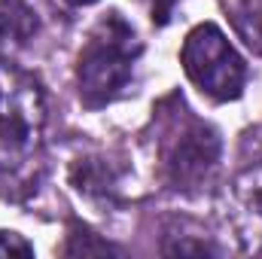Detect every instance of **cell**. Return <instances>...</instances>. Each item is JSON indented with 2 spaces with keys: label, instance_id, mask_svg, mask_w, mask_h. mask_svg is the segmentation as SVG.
Instances as JSON below:
<instances>
[{
  "label": "cell",
  "instance_id": "obj_1",
  "mask_svg": "<svg viewBox=\"0 0 262 259\" xmlns=\"http://www.w3.org/2000/svg\"><path fill=\"white\" fill-rule=\"evenodd\" d=\"M43 128L46 98L37 76L0 61V186H21L34 177Z\"/></svg>",
  "mask_w": 262,
  "mask_h": 259
},
{
  "label": "cell",
  "instance_id": "obj_2",
  "mask_svg": "<svg viewBox=\"0 0 262 259\" xmlns=\"http://www.w3.org/2000/svg\"><path fill=\"white\" fill-rule=\"evenodd\" d=\"M137 55H140V43L125 25V18L119 12L104 15L79 52V64H76L79 101L92 110L113 104L128 89Z\"/></svg>",
  "mask_w": 262,
  "mask_h": 259
},
{
  "label": "cell",
  "instance_id": "obj_3",
  "mask_svg": "<svg viewBox=\"0 0 262 259\" xmlns=\"http://www.w3.org/2000/svg\"><path fill=\"white\" fill-rule=\"evenodd\" d=\"M220 168V134L189 116L180 101V116L162 137V174L177 192H201L213 183Z\"/></svg>",
  "mask_w": 262,
  "mask_h": 259
},
{
  "label": "cell",
  "instance_id": "obj_4",
  "mask_svg": "<svg viewBox=\"0 0 262 259\" xmlns=\"http://www.w3.org/2000/svg\"><path fill=\"white\" fill-rule=\"evenodd\" d=\"M180 64L186 76L213 101H235L244 92L247 64L213 21H204L186 34Z\"/></svg>",
  "mask_w": 262,
  "mask_h": 259
},
{
  "label": "cell",
  "instance_id": "obj_5",
  "mask_svg": "<svg viewBox=\"0 0 262 259\" xmlns=\"http://www.w3.org/2000/svg\"><path fill=\"white\" fill-rule=\"evenodd\" d=\"M232 226L241 250L262 256V165L241 171L232 183Z\"/></svg>",
  "mask_w": 262,
  "mask_h": 259
},
{
  "label": "cell",
  "instance_id": "obj_6",
  "mask_svg": "<svg viewBox=\"0 0 262 259\" xmlns=\"http://www.w3.org/2000/svg\"><path fill=\"white\" fill-rule=\"evenodd\" d=\"M40 31L37 12L28 0H0V43L3 46H25Z\"/></svg>",
  "mask_w": 262,
  "mask_h": 259
},
{
  "label": "cell",
  "instance_id": "obj_7",
  "mask_svg": "<svg viewBox=\"0 0 262 259\" xmlns=\"http://www.w3.org/2000/svg\"><path fill=\"white\" fill-rule=\"evenodd\" d=\"M229 18L244 46L262 55V0H235L229 6Z\"/></svg>",
  "mask_w": 262,
  "mask_h": 259
},
{
  "label": "cell",
  "instance_id": "obj_8",
  "mask_svg": "<svg viewBox=\"0 0 262 259\" xmlns=\"http://www.w3.org/2000/svg\"><path fill=\"white\" fill-rule=\"evenodd\" d=\"M70 180H73V186L79 192L85 195H107L116 186V177H113L110 165L101 162V159H85V162L79 159L73 165V171H70Z\"/></svg>",
  "mask_w": 262,
  "mask_h": 259
},
{
  "label": "cell",
  "instance_id": "obj_9",
  "mask_svg": "<svg viewBox=\"0 0 262 259\" xmlns=\"http://www.w3.org/2000/svg\"><path fill=\"white\" fill-rule=\"evenodd\" d=\"M107 253H119V247H113L110 241H104L101 235H95L89 226H79V223L70 226L64 256H107Z\"/></svg>",
  "mask_w": 262,
  "mask_h": 259
},
{
  "label": "cell",
  "instance_id": "obj_10",
  "mask_svg": "<svg viewBox=\"0 0 262 259\" xmlns=\"http://www.w3.org/2000/svg\"><path fill=\"white\" fill-rule=\"evenodd\" d=\"M0 256H34V247L18 232H0Z\"/></svg>",
  "mask_w": 262,
  "mask_h": 259
},
{
  "label": "cell",
  "instance_id": "obj_11",
  "mask_svg": "<svg viewBox=\"0 0 262 259\" xmlns=\"http://www.w3.org/2000/svg\"><path fill=\"white\" fill-rule=\"evenodd\" d=\"M143 3L149 6V15H152V21H156V25H168V18H171L174 6H177L180 0H143Z\"/></svg>",
  "mask_w": 262,
  "mask_h": 259
},
{
  "label": "cell",
  "instance_id": "obj_12",
  "mask_svg": "<svg viewBox=\"0 0 262 259\" xmlns=\"http://www.w3.org/2000/svg\"><path fill=\"white\" fill-rule=\"evenodd\" d=\"M67 3H73V6H92V3H98V0H67Z\"/></svg>",
  "mask_w": 262,
  "mask_h": 259
}]
</instances>
